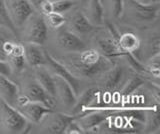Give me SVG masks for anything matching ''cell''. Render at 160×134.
I'll list each match as a JSON object with an SVG mask.
<instances>
[{
  "label": "cell",
  "mask_w": 160,
  "mask_h": 134,
  "mask_svg": "<svg viewBox=\"0 0 160 134\" xmlns=\"http://www.w3.org/2000/svg\"><path fill=\"white\" fill-rule=\"evenodd\" d=\"M7 61L9 62L11 68H14L17 72H21L25 66V58L23 55V45L15 42L13 48L10 51Z\"/></svg>",
  "instance_id": "cell-21"
},
{
  "label": "cell",
  "mask_w": 160,
  "mask_h": 134,
  "mask_svg": "<svg viewBox=\"0 0 160 134\" xmlns=\"http://www.w3.org/2000/svg\"><path fill=\"white\" fill-rule=\"evenodd\" d=\"M25 40L28 43L43 45L47 39L48 27L42 16L32 15L25 22Z\"/></svg>",
  "instance_id": "cell-3"
},
{
  "label": "cell",
  "mask_w": 160,
  "mask_h": 134,
  "mask_svg": "<svg viewBox=\"0 0 160 134\" xmlns=\"http://www.w3.org/2000/svg\"><path fill=\"white\" fill-rule=\"evenodd\" d=\"M69 25L72 29L79 34H86L93 31L95 27L93 24L90 22L85 14L81 11H75L69 19Z\"/></svg>",
  "instance_id": "cell-18"
},
{
  "label": "cell",
  "mask_w": 160,
  "mask_h": 134,
  "mask_svg": "<svg viewBox=\"0 0 160 134\" xmlns=\"http://www.w3.org/2000/svg\"><path fill=\"white\" fill-rule=\"evenodd\" d=\"M95 49L107 58H115L123 55V52L120 50L118 43L111 36H101L95 40Z\"/></svg>",
  "instance_id": "cell-12"
},
{
  "label": "cell",
  "mask_w": 160,
  "mask_h": 134,
  "mask_svg": "<svg viewBox=\"0 0 160 134\" xmlns=\"http://www.w3.org/2000/svg\"><path fill=\"white\" fill-rule=\"evenodd\" d=\"M149 115L145 116V122L147 123V129L149 132H153L154 130L159 129V111H158V104L154 105L151 109H149Z\"/></svg>",
  "instance_id": "cell-23"
},
{
  "label": "cell",
  "mask_w": 160,
  "mask_h": 134,
  "mask_svg": "<svg viewBox=\"0 0 160 134\" xmlns=\"http://www.w3.org/2000/svg\"><path fill=\"white\" fill-rule=\"evenodd\" d=\"M122 57L125 58V60L128 62V64L134 69V70L139 71V72H143L144 71V65L138 60V59L135 58V56L133 55V53L126 52V53L123 54Z\"/></svg>",
  "instance_id": "cell-29"
},
{
  "label": "cell",
  "mask_w": 160,
  "mask_h": 134,
  "mask_svg": "<svg viewBox=\"0 0 160 134\" xmlns=\"http://www.w3.org/2000/svg\"><path fill=\"white\" fill-rule=\"evenodd\" d=\"M46 16H47V20L49 24L54 28H60L65 22H66V19H65L63 14H60L54 11L46 14Z\"/></svg>",
  "instance_id": "cell-27"
},
{
  "label": "cell",
  "mask_w": 160,
  "mask_h": 134,
  "mask_svg": "<svg viewBox=\"0 0 160 134\" xmlns=\"http://www.w3.org/2000/svg\"><path fill=\"white\" fill-rule=\"evenodd\" d=\"M123 75L122 68L118 65H113L111 68L105 72L101 78L102 87L105 89H112L116 87L119 82L121 81V78Z\"/></svg>",
  "instance_id": "cell-19"
},
{
  "label": "cell",
  "mask_w": 160,
  "mask_h": 134,
  "mask_svg": "<svg viewBox=\"0 0 160 134\" xmlns=\"http://www.w3.org/2000/svg\"><path fill=\"white\" fill-rule=\"evenodd\" d=\"M78 2L81 4V5H85V4H86L87 2H88V0H78Z\"/></svg>",
  "instance_id": "cell-35"
},
{
  "label": "cell",
  "mask_w": 160,
  "mask_h": 134,
  "mask_svg": "<svg viewBox=\"0 0 160 134\" xmlns=\"http://www.w3.org/2000/svg\"><path fill=\"white\" fill-rule=\"evenodd\" d=\"M0 17L3 20V22L8 26V28L13 32H16V28L14 27L12 24L11 20H10L8 12H7V8H6V3H5V0H0Z\"/></svg>",
  "instance_id": "cell-28"
},
{
  "label": "cell",
  "mask_w": 160,
  "mask_h": 134,
  "mask_svg": "<svg viewBox=\"0 0 160 134\" xmlns=\"http://www.w3.org/2000/svg\"><path fill=\"white\" fill-rule=\"evenodd\" d=\"M64 133H68V134H73V133H77V134H80V133H84V130L82 129V127L80 126V124L78 122L75 121V118L73 120L70 122L66 129H65Z\"/></svg>",
  "instance_id": "cell-31"
},
{
  "label": "cell",
  "mask_w": 160,
  "mask_h": 134,
  "mask_svg": "<svg viewBox=\"0 0 160 134\" xmlns=\"http://www.w3.org/2000/svg\"><path fill=\"white\" fill-rule=\"evenodd\" d=\"M17 110L26 118L30 123H39L46 114L53 111V109L45 106L44 104L34 101H27L26 103L17 105Z\"/></svg>",
  "instance_id": "cell-9"
},
{
  "label": "cell",
  "mask_w": 160,
  "mask_h": 134,
  "mask_svg": "<svg viewBox=\"0 0 160 134\" xmlns=\"http://www.w3.org/2000/svg\"><path fill=\"white\" fill-rule=\"evenodd\" d=\"M75 2L73 0H53L52 8L54 12L64 14L68 12L74 6Z\"/></svg>",
  "instance_id": "cell-25"
},
{
  "label": "cell",
  "mask_w": 160,
  "mask_h": 134,
  "mask_svg": "<svg viewBox=\"0 0 160 134\" xmlns=\"http://www.w3.org/2000/svg\"><path fill=\"white\" fill-rule=\"evenodd\" d=\"M45 65L48 66L50 71H51L54 75L59 76L63 78L64 80H66L70 84V86L72 87L73 91L76 94V96L79 95V90L81 89V81H80L79 78L74 76L62 62L54 59L51 55H49L47 52H45Z\"/></svg>",
  "instance_id": "cell-5"
},
{
  "label": "cell",
  "mask_w": 160,
  "mask_h": 134,
  "mask_svg": "<svg viewBox=\"0 0 160 134\" xmlns=\"http://www.w3.org/2000/svg\"><path fill=\"white\" fill-rule=\"evenodd\" d=\"M22 96L26 101L42 103L45 106L51 109H53V107L55 106V97L48 94L36 80L30 81L25 85L24 93L22 94Z\"/></svg>",
  "instance_id": "cell-7"
},
{
  "label": "cell",
  "mask_w": 160,
  "mask_h": 134,
  "mask_svg": "<svg viewBox=\"0 0 160 134\" xmlns=\"http://www.w3.org/2000/svg\"><path fill=\"white\" fill-rule=\"evenodd\" d=\"M52 1H53V0H52Z\"/></svg>",
  "instance_id": "cell-37"
},
{
  "label": "cell",
  "mask_w": 160,
  "mask_h": 134,
  "mask_svg": "<svg viewBox=\"0 0 160 134\" xmlns=\"http://www.w3.org/2000/svg\"><path fill=\"white\" fill-rule=\"evenodd\" d=\"M57 43L62 48L71 52H80L86 49V44L77 34L68 29L60 28L57 33Z\"/></svg>",
  "instance_id": "cell-10"
},
{
  "label": "cell",
  "mask_w": 160,
  "mask_h": 134,
  "mask_svg": "<svg viewBox=\"0 0 160 134\" xmlns=\"http://www.w3.org/2000/svg\"><path fill=\"white\" fill-rule=\"evenodd\" d=\"M10 20L14 27L21 28L34 13L33 7L27 0H5Z\"/></svg>",
  "instance_id": "cell-4"
},
{
  "label": "cell",
  "mask_w": 160,
  "mask_h": 134,
  "mask_svg": "<svg viewBox=\"0 0 160 134\" xmlns=\"http://www.w3.org/2000/svg\"><path fill=\"white\" fill-rule=\"evenodd\" d=\"M35 77L36 81L41 85V87L53 97H56V88H55L54 77L51 75L46 68L43 65L35 67Z\"/></svg>",
  "instance_id": "cell-17"
},
{
  "label": "cell",
  "mask_w": 160,
  "mask_h": 134,
  "mask_svg": "<svg viewBox=\"0 0 160 134\" xmlns=\"http://www.w3.org/2000/svg\"><path fill=\"white\" fill-rule=\"evenodd\" d=\"M23 55L26 61L31 67H38L45 65V51H43L40 45L33 43H27L23 46Z\"/></svg>",
  "instance_id": "cell-15"
},
{
  "label": "cell",
  "mask_w": 160,
  "mask_h": 134,
  "mask_svg": "<svg viewBox=\"0 0 160 134\" xmlns=\"http://www.w3.org/2000/svg\"><path fill=\"white\" fill-rule=\"evenodd\" d=\"M118 46L123 53H133L138 50L140 46V39L137 35H135L132 32H126L120 34L118 39Z\"/></svg>",
  "instance_id": "cell-20"
},
{
  "label": "cell",
  "mask_w": 160,
  "mask_h": 134,
  "mask_svg": "<svg viewBox=\"0 0 160 134\" xmlns=\"http://www.w3.org/2000/svg\"><path fill=\"white\" fill-rule=\"evenodd\" d=\"M159 35L156 33L154 37L150 38V40L148 42V52L150 57L155 58L158 56L159 54Z\"/></svg>",
  "instance_id": "cell-30"
},
{
  "label": "cell",
  "mask_w": 160,
  "mask_h": 134,
  "mask_svg": "<svg viewBox=\"0 0 160 134\" xmlns=\"http://www.w3.org/2000/svg\"><path fill=\"white\" fill-rule=\"evenodd\" d=\"M53 77L55 81V88H56V95H58L60 100L62 101L63 105L67 109L71 110L75 102H76V94H75L72 87L70 86V84L66 80H64L63 78L56 75H54Z\"/></svg>",
  "instance_id": "cell-11"
},
{
  "label": "cell",
  "mask_w": 160,
  "mask_h": 134,
  "mask_svg": "<svg viewBox=\"0 0 160 134\" xmlns=\"http://www.w3.org/2000/svg\"><path fill=\"white\" fill-rule=\"evenodd\" d=\"M12 73V68L8 61L0 60V74L9 77Z\"/></svg>",
  "instance_id": "cell-32"
},
{
  "label": "cell",
  "mask_w": 160,
  "mask_h": 134,
  "mask_svg": "<svg viewBox=\"0 0 160 134\" xmlns=\"http://www.w3.org/2000/svg\"><path fill=\"white\" fill-rule=\"evenodd\" d=\"M75 117L73 115L59 112H50L46 114L42 120H44V129L48 133L60 134L64 133L67 125Z\"/></svg>",
  "instance_id": "cell-8"
},
{
  "label": "cell",
  "mask_w": 160,
  "mask_h": 134,
  "mask_svg": "<svg viewBox=\"0 0 160 134\" xmlns=\"http://www.w3.org/2000/svg\"><path fill=\"white\" fill-rule=\"evenodd\" d=\"M31 124L16 108L0 97V129L5 133L29 132Z\"/></svg>",
  "instance_id": "cell-2"
},
{
  "label": "cell",
  "mask_w": 160,
  "mask_h": 134,
  "mask_svg": "<svg viewBox=\"0 0 160 134\" xmlns=\"http://www.w3.org/2000/svg\"><path fill=\"white\" fill-rule=\"evenodd\" d=\"M108 116L109 115L104 110H94L80 115L78 123L84 132H91L92 130H96V128L106 120Z\"/></svg>",
  "instance_id": "cell-13"
},
{
  "label": "cell",
  "mask_w": 160,
  "mask_h": 134,
  "mask_svg": "<svg viewBox=\"0 0 160 134\" xmlns=\"http://www.w3.org/2000/svg\"><path fill=\"white\" fill-rule=\"evenodd\" d=\"M27 1L30 3V5L33 7L34 10L39 11L40 8H41V5L46 1V0H27Z\"/></svg>",
  "instance_id": "cell-33"
},
{
  "label": "cell",
  "mask_w": 160,
  "mask_h": 134,
  "mask_svg": "<svg viewBox=\"0 0 160 134\" xmlns=\"http://www.w3.org/2000/svg\"><path fill=\"white\" fill-rule=\"evenodd\" d=\"M129 10L133 20L137 23H150L156 20L159 14V3L144 5L134 0H128Z\"/></svg>",
  "instance_id": "cell-6"
},
{
  "label": "cell",
  "mask_w": 160,
  "mask_h": 134,
  "mask_svg": "<svg viewBox=\"0 0 160 134\" xmlns=\"http://www.w3.org/2000/svg\"><path fill=\"white\" fill-rule=\"evenodd\" d=\"M20 88L16 83L9 79V77L0 74V97L14 106L19 96Z\"/></svg>",
  "instance_id": "cell-14"
},
{
  "label": "cell",
  "mask_w": 160,
  "mask_h": 134,
  "mask_svg": "<svg viewBox=\"0 0 160 134\" xmlns=\"http://www.w3.org/2000/svg\"><path fill=\"white\" fill-rule=\"evenodd\" d=\"M14 44L15 41L11 38V35L2 26H0V60L7 61L8 55Z\"/></svg>",
  "instance_id": "cell-22"
},
{
  "label": "cell",
  "mask_w": 160,
  "mask_h": 134,
  "mask_svg": "<svg viewBox=\"0 0 160 134\" xmlns=\"http://www.w3.org/2000/svg\"><path fill=\"white\" fill-rule=\"evenodd\" d=\"M140 4H144V5H150V4H155V3H159L160 0H134Z\"/></svg>",
  "instance_id": "cell-34"
},
{
  "label": "cell",
  "mask_w": 160,
  "mask_h": 134,
  "mask_svg": "<svg viewBox=\"0 0 160 134\" xmlns=\"http://www.w3.org/2000/svg\"><path fill=\"white\" fill-rule=\"evenodd\" d=\"M144 84L143 79L138 76V75H134L129 79V81L127 82L126 85L124 86L123 90H122V96H128L130 95L132 92H134L136 89H138L141 85Z\"/></svg>",
  "instance_id": "cell-24"
},
{
  "label": "cell",
  "mask_w": 160,
  "mask_h": 134,
  "mask_svg": "<svg viewBox=\"0 0 160 134\" xmlns=\"http://www.w3.org/2000/svg\"><path fill=\"white\" fill-rule=\"evenodd\" d=\"M85 9L87 10L85 16L94 26H102L104 23V9L101 0H88L85 4Z\"/></svg>",
  "instance_id": "cell-16"
},
{
  "label": "cell",
  "mask_w": 160,
  "mask_h": 134,
  "mask_svg": "<svg viewBox=\"0 0 160 134\" xmlns=\"http://www.w3.org/2000/svg\"><path fill=\"white\" fill-rule=\"evenodd\" d=\"M124 9V0H109L110 15L114 19L121 17Z\"/></svg>",
  "instance_id": "cell-26"
},
{
  "label": "cell",
  "mask_w": 160,
  "mask_h": 134,
  "mask_svg": "<svg viewBox=\"0 0 160 134\" xmlns=\"http://www.w3.org/2000/svg\"><path fill=\"white\" fill-rule=\"evenodd\" d=\"M3 23H4V22H3V20H2V19H1V17H0V26H1Z\"/></svg>",
  "instance_id": "cell-36"
},
{
  "label": "cell",
  "mask_w": 160,
  "mask_h": 134,
  "mask_svg": "<svg viewBox=\"0 0 160 134\" xmlns=\"http://www.w3.org/2000/svg\"><path fill=\"white\" fill-rule=\"evenodd\" d=\"M62 63L79 79L100 78L114 65L111 59L101 55L96 49H84L76 54L68 55Z\"/></svg>",
  "instance_id": "cell-1"
}]
</instances>
